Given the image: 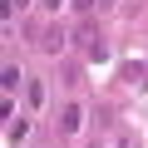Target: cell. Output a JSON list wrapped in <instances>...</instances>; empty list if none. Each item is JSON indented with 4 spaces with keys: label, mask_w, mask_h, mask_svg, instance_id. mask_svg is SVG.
Wrapping results in <instances>:
<instances>
[{
    "label": "cell",
    "mask_w": 148,
    "mask_h": 148,
    "mask_svg": "<svg viewBox=\"0 0 148 148\" xmlns=\"http://www.w3.org/2000/svg\"><path fill=\"white\" fill-rule=\"evenodd\" d=\"M79 123H84V109H79V104H64V109H59V133H74Z\"/></svg>",
    "instance_id": "obj_1"
},
{
    "label": "cell",
    "mask_w": 148,
    "mask_h": 148,
    "mask_svg": "<svg viewBox=\"0 0 148 148\" xmlns=\"http://www.w3.org/2000/svg\"><path fill=\"white\" fill-rule=\"evenodd\" d=\"M123 79H128V84H148V74H143L138 59H128V64H123Z\"/></svg>",
    "instance_id": "obj_2"
},
{
    "label": "cell",
    "mask_w": 148,
    "mask_h": 148,
    "mask_svg": "<svg viewBox=\"0 0 148 148\" xmlns=\"http://www.w3.org/2000/svg\"><path fill=\"white\" fill-rule=\"evenodd\" d=\"M25 133H30V123H25V119H15V123H10V143H20Z\"/></svg>",
    "instance_id": "obj_3"
},
{
    "label": "cell",
    "mask_w": 148,
    "mask_h": 148,
    "mask_svg": "<svg viewBox=\"0 0 148 148\" xmlns=\"http://www.w3.org/2000/svg\"><path fill=\"white\" fill-rule=\"evenodd\" d=\"M119 148H143V143L138 138H119Z\"/></svg>",
    "instance_id": "obj_4"
},
{
    "label": "cell",
    "mask_w": 148,
    "mask_h": 148,
    "mask_svg": "<svg viewBox=\"0 0 148 148\" xmlns=\"http://www.w3.org/2000/svg\"><path fill=\"white\" fill-rule=\"evenodd\" d=\"M15 5H30V0H5V15H10V10H15Z\"/></svg>",
    "instance_id": "obj_5"
},
{
    "label": "cell",
    "mask_w": 148,
    "mask_h": 148,
    "mask_svg": "<svg viewBox=\"0 0 148 148\" xmlns=\"http://www.w3.org/2000/svg\"><path fill=\"white\" fill-rule=\"evenodd\" d=\"M45 5H49V10H59V5H64V0H45Z\"/></svg>",
    "instance_id": "obj_6"
}]
</instances>
